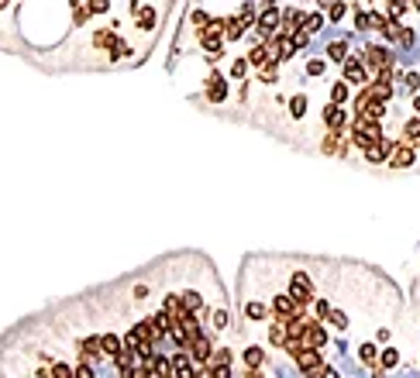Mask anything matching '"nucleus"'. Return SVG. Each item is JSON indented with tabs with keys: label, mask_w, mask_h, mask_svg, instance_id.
<instances>
[{
	"label": "nucleus",
	"mask_w": 420,
	"mask_h": 378,
	"mask_svg": "<svg viewBox=\"0 0 420 378\" xmlns=\"http://www.w3.org/2000/svg\"><path fill=\"white\" fill-rule=\"evenodd\" d=\"M300 371H303L306 378H321V371H324L327 364H324V358H321V351H317V347H306L303 354H300Z\"/></svg>",
	"instance_id": "f257e3e1"
},
{
	"label": "nucleus",
	"mask_w": 420,
	"mask_h": 378,
	"mask_svg": "<svg viewBox=\"0 0 420 378\" xmlns=\"http://www.w3.org/2000/svg\"><path fill=\"white\" fill-rule=\"evenodd\" d=\"M413 145H396V151L389 155V162H393V169H410L413 165Z\"/></svg>",
	"instance_id": "f03ea898"
},
{
	"label": "nucleus",
	"mask_w": 420,
	"mask_h": 378,
	"mask_svg": "<svg viewBox=\"0 0 420 378\" xmlns=\"http://www.w3.org/2000/svg\"><path fill=\"white\" fill-rule=\"evenodd\" d=\"M324 124L331 128V131H341V124H344V113L338 103H327L324 107Z\"/></svg>",
	"instance_id": "7ed1b4c3"
},
{
	"label": "nucleus",
	"mask_w": 420,
	"mask_h": 378,
	"mask_svg": "<svg viewBox=\"0 0 420 378\" xmlns=\"http://www.w3.org/2000/svg\"><path fill=\"white\" fill-rule=\"evenodd\" d=\"M344 79H348V83H365V66L355 62V58H348V62H344Z\"/></svg>",
	"instance_id": "20e7f679"
},
{
	"label": "nucleus",
	"mask_w": 420,
	"mask_h": 378,
	"mask_svg": "<svg viewBox=\"0 0 420 378\" xmlns=\"http://www.w3.org/2000/svg\"><path fill=\"white\" fill-rule=\"evenodd\" d=\"M190 351H193V358H196V361H210V340L203 337V334H200V337H193Z\"/></svg>",
	"instance_id": "39448f33"
},
{
	"label": "nucleus",
	"mask_w": 420,
	"mask_h": 378,
	"mask_svg": "<svg viewBox=\"0 0 420 378\" xmlns=\"http://www.w3.org/2000/svg\"><path fill=\"white\" fill-rule=\"evenodd\" d=\"M210 90H207V96L210 100H224V96H228V83H224V79H221V76H210V83H207Z\"/></svg>",
	"instance_id": "423d86ee"
},
{
	"label": "nucleus",
	"mask_w": 420,
	"mask_h": 378,
	"mask_svg": "<svg viewBox=\"0 0 420 378\" xmlns=\"http://www.w3.org/2000/svg\"><path fill=\"white\" fill-rule=\"evenodd\" d=\"M403 138H406V145H420V117L417 120L410 117V120L403 124Z\"/></svg>",
	"instance_id": "0eeeda50"
},
{
	"label": "nucleus",
	"mask_w": 420,
	"mask_h": 378,
	"mask_svg": "<svg viewBox=\"0 0 420 378\" xmlns=\"http://www.w3.org/2000/svg\"><path fill=\"white\" fill-rule=\"evenodd\" d=\"M245 317H248V320H266L269 306H266V302H258V299H251L248 306H245Z\"/></svg>",
	"instance_id": "6e6552de"
},
{
	"label": "nucleus",
	"mask_w": 420,
	"mask_h": 378,
	"mask_svg": "<svg viewBox=\"0 0 420 378\" xmlns=\"http://www.w3.org/2000/svg\"><path fill=\"white\" fill-rule=\"evenodd\" d=\"M396 364H400V354H396L393 347H386V351L379 354V368H386V371H389V368H396Z\"/></svg>",
	"instance_id": "1a4fd4ad"
},
{
	"label": "nucleus",
	"mask_w": 420,
	"mask_h": 378,
	"mask_svg": "<svg viewBox=\"0 0 420 378\" xmlns=\"http://www.w3.org/2000/svg\"><path fill=\"white\" fill-rule=\"evenodd\" d=\"M262 361H266L262 347H248V351H245V364H248V368H262Z\"/></svg>",
	"instance_id": "9d476101"
},
{
	"label": "nucleus",
	"mask_w": 420,
	"mask_h": 378,
	"mask_svg": "<svg viewBox=\"0 0 420 378\" xmlns=\"http://www.w3.org/2000/svg\"><path fill=\"white\" fill-rule=\"evenodd\" d=\"M327 55H331V62H344V55H348V45H344V41H334V45L327 48Z\"/></svg>",
	"instance_id": "9b49d317"
},
{
	"label": "nucleus",
	"mask_w": 420,
	"mask_h": 378,
	"mask_svg": "<svg viewBox=\"0 0 420 378\" xmlns=\"http://www.w3.org/2000/svg\"><path fill=\"white\" fill-rule=\"evenodd\" d=\"M358 358H362L365 364H376V358H379V354H376V344H362V347H358Z\"/></svg>",
	"instance_id": "f8f14e48"
},
{
	"label": "nucleus",
	"mask_w": 420,
	"mask_h": 378,
	"mask_svg": "<svg viewBox=\"0 0 420 378\" xmlns=\"http://www.w3.org/2000/svg\"><path fill=\"white\" fill-rule=\"evenodd\" d=\"M348 100V83H334V90H331V103H344Z\"/></svg>",
	"instance_id": "ddd939ff"
},
{
	"label": "nucleus",
	"mask_w": 420,
	"mask_h": 378,
	"mask_svg": "<svg viewBox=\"0 0 420 378\" xmlns=\"http://www.w3.org/2000/svg\"><path fill=\"white\" fill-rule=\"evenodd\" d=\"M289 110H293V117H303L306 113V96H293V100H289Z\"/></svg>",
	"instance_id": "4468645a"
},
{
	"label": "nucleus",
	"mask_w": 420,
	"mask_h": 378,
	"mask_svg": "<svg viewBox=\"0 0 420 378\" xmlns=\"http://www.w3.org/2000/svg\"><path fill=\"white\" fill-rule=\"evenodd\" d=\"M403 83H406V93H410V96L420 90V76L417 73H406V76H403Z\"/></svg>",
	"instance_id": "2eb2a0df"
},
{
	"label": "nucleus",
	"mask_w": 420,
	"mask_h": 378,
	"mask_svg": "<svg viewBox=\"0 0 420 378\" xmlns=\"http://www.w3.org/2000/svg\"><path fill=\"white\" fill-rule=\"evenodd\" d=\"M321 24H324V18H321V14H310V18H303V28H306V35H313V31H317Z\"/></svg>",
	"instance_id": "dca6fc26"
},
{
	"label": "nucleus",
	"mask_w": 420,
	"mask_h": 378,
	"mask_svg": "<svg viewBox=\"0 0 420 378\" xmlns=\"http://www.w3.org/2000/svg\"><path fill=\"white\" fill-rule=\"evenodd\" d=\"M331 309H334V306H331L327 299H317V302H313V313H317L321 320H327V317H331Z\"/></svg>",
	"instance_id": "f3484780"
},
{
	"label": "nucleus",
	"mask_w": 420,
	"mask_h": 378,
	"mask_svg": "<svg viewBox=\"0 0 420 378\" xmlns=\"http://www.w3.org/2000/svg\"><path fill=\"white\" fill-rule=\"evenodd\" d=\"M248 62H251V66H266V62H269V52H266V48H251Z\"/></svg>",
	"instance_id": "a211bd4d"
},
{
	"label": "nucleus",
	"mask_w": 420,
	"mask_h": 378,
	"mask_svg": "<svg viewBox=\"0 0 420 378\" xmlns=\"http://www.w3.org/2000/svg\"><path fill=\"white\" fill-rule=\"evenodd\" d=\"M245 73H248V62H245V58H238V62L231 66V76H234V79H241Z\"/></svg>",
	"instance_id": "6ab92c4d"
},
{
	"label": "nucleus",
	"mask_w": 420,
	"mask_h": 378,
	"mask_svg": "<svg viewBox=\"0 0 420 378\" xmlns=\"http://www.w3.org/2000/svg\"><path fill=\"white\" fill-rule=\"evenodd\" d=\"M86 7H90V14H103L111 4H107V0H86Z\"/></svg>",
	"instance_id": "aec40b11"
},
{
	"label": "nucleus",
	"mask_w": 420,
	"mask_h": 378,
	"mask_svg": "<svg viewBox=\"0 0 420 378\" xmlns=\"http://www.w3.org/2000/svg\"><path fill=\"white\" fill-rule=\"evenodd\" d=\"M327 14H331V21H341V14H344V4H341V0H334V4L327 7Z\"/></svg>",
	"instance_id": "412c9836"
},
{
	"label": "nucleus",
	"mask_w": 420,
	"mask_h": 378,
	"mask_svg": "<svg viewBox=\"0 0 420 378\" xmlns=\"http://www.w3.org/2000/svg\"><path fill=\"white\" fill-rule=\"evenodd\" d=\"M327 320L334 323V327H348V317H344L341 309H331V317H327Z\"/></svg>",
	"instance_id": "4be33fe9"
},
{
	"label": "nucleus",
	"mask_w": 420,
	"mask_h": 378,
	"mask_svg": "<svg viewBox=\"0 0 420 378\" xmlns=\"http://www.w3.org/2000/svg\"><path fill=\"white\" fill-rule=\"evenodd\" d=\"M210 378H231V364H214Z\"/></svg>",
	"instance_id": "5701e85b"
},
{
	"label": "nucleus",
	"mask_w": 420,
	"mask_h": 378,
	"mask_svg": "<svg viewBox=\"0 0 420 378\" xmlns=\"http://www.w3.org/2000/svg\"><path fill=\"white\" fill-rule=\"evenodd\" d=\"M306 73H310V76H321V73H324V62H321V58H310V62H306Z\"/></svg>",
	"instance_id": "b1692460"
},
{
	"label": "nucleus",
	"mask_w": 420,
	"mask_h": 378,
	"mask_svg": "<svg viewBox=\"0 0 420 378\" xmlns=\"http://www.w3.org/2000/svg\"><path fill=\"white\" fill-rule=\"evenodd\" d=\"M403 11H406V0H389V14L393 18H400Z\"/></svg>",
	"instance_id": "393cba45"
},
{
	"label": "nucleus",
	"mask_w": 420,
	"mask_h": 378,
	"mask_svg": "<svg viewBox=\"0 0 420 378\" xmlns=\"http://www.w3.org/2000/svg\"><path fill=\"white\" fill-rule=\"evenodd\" d=\"M224 323H228V309H217L214 313V327H224Z\"/></svg>",
	"instance_id": "a878e982"
},
{
	"label": "nucleus",
	"mask_w": 420,
	"mask_h": 378,
	"mask_svg": "<svg viewBox=\"0 0 420 378\" xmlns=\"http://www.w3.org/2000/svg\"><path fill=\"white\" fill-rule=\"evenodd\" d=\"M321 378H341V375H338L334 368H324V371H321Z\"/></svg>",
	"instance_id": "bb28decb"
},
{
	"label": "nucleus",
	"mask_w": 420,
	"mask_h": 378,
	"mask_svg": "<svg viewBox=\"0 0 420 378\" xmlns=\"http://www.w3.org/2000/svg\"><path fill=\"white\" fill-rule=\"evenodd\" d=\"M413 110H417V113H420V96H413Z\"/></svg>",
	"instance_id": "cd10ccee"
},
{
	"label": "nucleus",
	"mask_w": 420,
	"mask_h": 378,
	"mask_svg": "<svg viewBox=\"0 0 420 378\" xmlns=\"http://www.w3.org/2000/svg\"><path fill=\"white\" fill-rule=\"evenodd\" d=\"M413 7H417V11H420V0H413Z\"/></svg>",
	"instance_id": "c85d7f7f"
}]
</instances>
